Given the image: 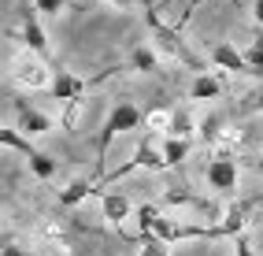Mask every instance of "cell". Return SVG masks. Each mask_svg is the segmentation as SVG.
Returning <instances> with one entry per match:
<instances>
[{
    "instance_id": "22",
    "label": "cell",
    "mask_w": 263,
    "mask_h": 256,
    "mask_svg": "<svg viewBox=\"0 0 263 256\" xmlns=\"http://www.w3.org/2000/svg\"><path fill=\"white\" fill-rule=\"evenodd\" d=\"M141 256H171V245L156 234H145L141 237Z\"/></svg>"
},
{
    "instance_id": "6",
    "label": "cell",
    "mask_w": 263,
    "mask_h": 256,
    "mask_svg": "<svg viewBox=\"0 0 263 256\" xmlns=\"http://www.w3.org/2000/svg\"><path fill=\"white\" fill-rule=\"evenodd\" d=\"M208 190L215 193H237L241 171H237V156H226V152H215L212 163H208Z\"/></svg>"
},
{
    "instance_id": "18",
    "label": "cell",
    "mask_w": 263,
    "mask_h": 256,
    "mask_svg": "<svg viewBox=\"0 0 263 256\" xmlns=\"http://www.w3.org/2000/svg\"><path fill=\"white\" fill-rule=\"evenodd\" d=\"M171 119H174V108L156 104V108L145 112V126H148L152 134H171Z\"/></svg>"
},
{
    "instance_id": "15",
    "label": "cell",
    "mask_w": 263,
    "mask_h": 256,
    "mask_svg": "<svg viewBox=\"0 0 263 256\" xmlns=\"http://www.w3.org/2000/svg\"><path fill=\"white\" fill-rule=\"evenodd\" d=\"M219 93H222V82H219L212 71H200L197 78L189 82V97H193V100H215Z\"/></svg>"
},
{
    "instance_id": "25",
    "label": "cell",
    "mask_w": 263,
    "mask_h": 256,
    "mask_svg": "<svg viewBox=\"0 0 263 256\" xmlns=\"http://www.w3.org/2000/svg\"><path fill=\"white\" fill-rule=\"evenodd\" d=\"M78 112H82V100H71V104H67V112H63V126H67V130L74 126V119H78Z\"/></svg>"
},
{
    "instance_id": "5",
    "label": "cell",
    "mask_w": 263,
    "mask_h": 256,
    "mask_svg": "<svg viewBox=\"0 0 263 256\" xmlns=\"http://www.w3.org/2000/svg\"><path fill=\"white\" fill-rule=\"evenodd\" d=\"M259 208H263V193L245 197V200H234L230 208L222 212V219H219V234H222V237H241L245 230L256 223V212H259Z\"/></svg>"
},
{
    "instance_id": "14",
    "label": "cell",
    "mask_w": 263,
    "mask_h": 256,
    "mask_svg": "<svg viewBox=\"0 0 263 256\" xmlns=\"http://www.w3.org/2000/svg\"><path fill=\"white\" fill-rule=\"evenodd\" d=\"M130 71H137V75L160 71V52H156L152 45H134L130 48Z\"/></svg>"
},
{
    "instance_id": "13",
    "label": "cell",
    "mask_w": 263,
    "mask_h": 256,
    "mask_svg": "<svg viewBox=\"0 0 263 256\" xmlns=\"http://www.w3.org/2000/svg\"><path fill=\"white\" fill-rule=\"evenodd\" d=\"M89 197H97V182H89V178H74V182H67L60 190V204H63V208H78V204L89 200Z\"/></svg>"
},
{
    "instance_id": "21",
    "label": "cell",
    "mask_w": 263,
    "mask_h": 256,
    "mask_svg": "<svg viewBox=\"0 0 263 256\" xmlns=\"http://www.w3.org/2000/svg\"><path fill=\"white\" fill-rule=\"evenodd\" d=\"M0 145L11 149V152H23V156H30V152H33V141L26 138L23 130H0Z\"/></svg>"
},
{
    "instance_id": "19",
    "label": "cell",
    "mask_w": 263,
    "mask_h": 256,
    "mask_svg": "<svg viewBox=\"0 0 263 256\" xmlns=\"http://www.w3.org/2000/svg\"><path fill=\"white\" fill-rule=\"evenodd\" d=\"M245 63H249V75L263 82V26L256 30V38L249 45V52H245Z\"/></svg>"
},
{
    "instance_id": "12",
    "label": "cell",
    "mask_w": 263,
    "mask_h": 256,
    "mask_svg": "<svg viewBox=\"0 0 263 256\" xmlns=\"http://www.w3.org/2000/svg\"><path fill=\"white\" fill-rule=\"evenodd\" d=\"M97 197H100V212H104V219L108 223H122V219H130V200L122 197V193H115V190H97Z\"/></svg>"
},
{
    "instance_id": "26",
    "label": "cell",
    "mask_w": 263,
    "mask_h": 256,
    "mask_svg": "<svg viewBox=\"0 0 263 256\" xmlns=\"http://www.w3.org/2000/svg\"><path fill=\"white\" fill-rule=\"evenodd\" d=\"M108 4H115V8H134V4H145V8H152V0H108Z\"/></svg>"
},
{
    "instance_id": "7",
    "label": "cell",
    "mask_w": 263,
    "mask_h": 256,
    "mask_svg": "<svg viewBox=\"0 0 263 256\" xmlns=\"http://www.w3.org/2000/svg\"><path fill=\"white\" fill-rule=\"evenodd\" d=\"M15 130H23L26 138L33 141V138H41V134H48L52 130V119L45 115V112H37V108H30L26 100H15Z\"/></svg>"
},
{
    "instance_id": "8",
    "label": "cell",
    "mask_w": 263,
    "mask_h": 256,
    "mask_svg": "<svg viewBox=\"0 0 263 256\" xmlns=\"http://www.w3.org/2000/svg\"><path fill=\"white\" fill-rule=\"evenodd\" d=\"M89 85L93 82H85V78H78L74 71H63V67H60V71H56V82H52V97H56L60 100V104H71V100H82L85 93H89Z\"/></svg>"
},
{
    "instance_id": "31",
    "label": "cell",
    "mask_w": 263,
    "mask_h": 256,
    "mask_svg": "<svg viewBox=\"0 0 263 256\" xmlns=\"http://www.w3.org/2000/svg\"><path fill=\"white\" fill-rule=\"evenodd\" d=\"M256 171H259V175H263V156H259V160H256Z\"/></svg>"
},
{
    "instance_id": "28",
    "label": "cell",
    "mask_w": 263,
    "mask_h": 256,
    "mask_svg": "<svg viewBox=\"0 0 263 256\" xmlns=\"http://www.w3.org/2000/svg\"><path fill=\"white\" fill-rule=\"evenodd\" d=\"M252 15H256V26H263V0H256V4H252Z\"/></svg>"
},
{
    "instance_id": "27",
    "label": "cell",
    "mask_w": 263,
    "mask_h": 256,
    "mask_svg": "<svg viewBox=\"0 0 263 256\" xmlns=\"http://www.w3.org/2000/svg\"><path fill=\"white\" fill-rule=\"evenodd\" d=\"M237 256H256V252H252V245H249V237H245V234L237 237Z\"/></svg>"
},
{
    "instance_id": "10",
    "label": "cell",
    "mask_w": 263,
    "mask_h": 256,
    "mask_svg": "<svg viewBox=\"0 0 263 256\" xmlns=\"http://www.w3.org/2000/svg\"><path fill=\"white\" fill-rule=\"evenodd\" d=\"M212 63L219 67V71H230V75H249L245 52H237L230 41H215V45H212Z\"/></svg>"
},
{
    "instance_id": "29",
    "label": "cell",
    "mask_w": 263,
    "mask_h": 256,
    "mask_svg": "<svg viewBox=\"0 0 263 256\" xmlns=\"http://www.w3.org/2000/svg\"><path fill=\"white\" fill-rule=\"evenodd\" d=\"M4 256H30V252H23L19 245H4Z\"/></svg>"
},
{
    "instance_id": "23",
    "label": "cell",
    "mask_w": 263,
    "mask_h": 256,
    "mask_svg": "<svg viewBox=\"0 0 263 256\" xmlns=\"http://www.w3.org/2000/svg\"><path fill=\"white\" fill-rule=\"evenodd\" d=\"M241 112H245V115H259V112H263V85H259V89H252L249 97H245Z\"/></svg>"
},
{
    "instance_id": "3",
    "label": "cell",
    "mask_w": 263,
    "mask_h": 256,
    "mask_svg": "<svg viewBox=\"0 0 263 256\" xmlns=\"http://www.w3.org/2000/svg\"><path fill=\"white\" fill-rule=\"evenodd\" d=\"M141 167H148V171H167V156H163V149L160 145H152L148 138L134 149V156L122 163V167H115V171H104L100 175V182H97V190H108V186H115L119 178H126L130 171H141Z\"/></svg>"
},
{
    "instance_id": "9",
    "label": "cell",
    "mask_w": 263,
    "mask_h": 256,
    "mask_svg": "<svg viewBox=\"0 0 263 256\" xmlns=\"http://www.w3.org/2000/svg\"><path fill=\"white\" fill-rule=\"evenodd\" d=\"M23 45H26V52H37L48 60V38H45V26L37 19V11H23Z\"/></svg>"
},
{
    "instance_id": "11",
    "label": "cell",
    "mask_w": 263,
    "mask_h": 256,
    "mask_svg": "<svg viewBox=\"0 0 263 256\" xmlns=\"http://www.w3.org/2000/svg\"><path fill=\"white\" fill-rule=\"evenodd\" d=\"M163 204H171V208H189V212H200V215H208V219H222V212H215L208 200H200V197H193L189 190H167L163 193Z\"/></svg>"
},
{
    "instance_id": "20",
    "label": "cell",
    "mask_w": 263,
    "mask_h": 256,
    "mask_svg": "<svg viewBox=\"0 0 263 256\" xmlns=\"http://www.w3.org/2000/svg\"><path fill=\"white\" fill-rule=\"evenodd\" d=\"M197 134V123H193V115L185 108H174V119H171V138H189Z\"/></svg>"
},
{
    "instance_id": "17",
    "label": "cell",
    "mask_w": 263,
    "mask_h": 256,
    "mask_svg": "<svg viewBox=\"0 0 263 256\" xmlns=\"http://www.w3.org/2000/svg\"><path fill=\"white\" fill-rule=\"evenodd\" d=\"M160 149H163V156H167V167H182V163L189 160L193 141H189V138H171V134H167Z\"/></svg>"
},
{
    "instance_id": "1",
    "label": "cell",
    "mask_w": 263,
    "mask_h": 256,
    "mask_svg": "<svg viewBox=\"0 0 263 256\" xmlns=\"http://www.w3.org/2000/svg\"><path fill=\"white\" fill-rule=\"evenodd\" d=\"M145 23H148V33H152V41H156V48H160L163 56H171V60H178L182 67H189V71H208L204 67V60L193 52V48L185 45V38H182V26H171V23H163L160 15H156V8H145Z\"/></svg>"
},
{
    "instance_id": "4",
    "label": "cell",
    "mask_w": 263,
    "mask_h": 256,
    "mask_svg": "<svg viewBox=\"0 0 263 256\" xmlns=\"http://www.w3.org/2000/svg\"><path fill=\"white\" fill-rule=\"evenodd\" d=\"M11 82L23 85V89H52L56 71L48 67L45 56H37V52H23L19 60L11 63Z\"/></svg>"
},
{
    "instance_id": "16",
    "label": "cell",
    "mask_w": 263,
    "mask_h": 256,
    "mask_svg": "<svg viewBox=\"0 0 263 256\" xmlns=\"http://www.w3.org/2000/svg\"><path fill=\"white\" fill-rule=\"evenodd\" d=\"M26 167H30V175L37 182H52V178H56V160H52L48 152H41V149H33L26 156Z\"/></svg>"
},
{
    "instance_id": "30",
    "label": "cell",
    "mask_w": 263,
    "mask_h": 256,
    "mask_svg": "<svg viewBox=\"0 0 263 256\" xmlns=\"http://www.w3.org/2000/svg\"><path fill=\"white\" fill-rule=\"evenodd\" d=\"M197 4H200V0H189V11L182 15V23H178V26H185V23H189V15H193V8H197Z\"/></svg>"
},
{
    "instance_id": "2",
    "label": "cell",
    "mask_w": 263,
    "mask_h": 256,
    "mask_svg": "<svg viewBox=\"0 0 263 256\" xmlns=\"http://www.w3.org/2000/svg\"><path fill=\"white\" fill-rule=\"evenodd\" d=\"M137 126H145V112L134 104V100H115L108 119H104V126H100V138H97V167L104 171V160H108V149L111 141L119 138V134H130Z\"/></svg>"
},
{
    "instance_id": "24",
    "label": "cell",
    "mask_w": 263,
    "mask_h": 256,
    "mask_svg": "<svg viewBox=\"0 0 263 256\" xmlns=\"http://www.w3.org/2000/svg\"><path fill=\"white\" fill-rule=\"evenodd\" d=\"M67 8V0H33V11L37 15H60Z\"/></svg>"
}]
</instances>
